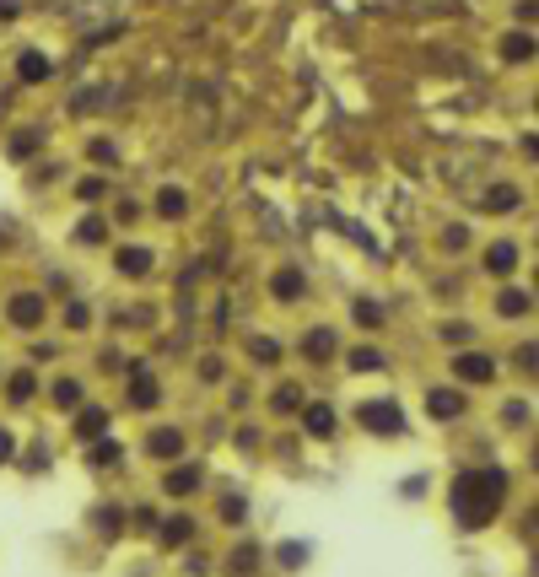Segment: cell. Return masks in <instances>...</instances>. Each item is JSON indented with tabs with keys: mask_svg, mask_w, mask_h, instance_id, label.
I'll list each match as a JSON object with an SVG mask.
<instances>
[{
	"mask_svg": "<svg viewBox=\"0 0 539 577\" xmlns=\"http://www.w3.org/2000/svg\"><path fill=\"white\" fill-rule=\"evenodd\" d=\"M502 502H507V470H464L458 480H453V491H448V507H453V519H458V529H486L496 512H502Z\"/></svg>",
	"mask_w": 539,
	"mask_h": 577,
	"instance_id": "1",
	"label": "cell"
},
{
	"mask_svg": "<svg viewBox=\"0 0 539 577\" xmlns=\"http://www.w3.org/2000/svg\"><path fill=\"white\" fill-rule=\"evenodd\" d=\"M356 421H362V426H372L378 437H399V432H404V416H399V405H388V400L362 405V410H356Z\"/></svg>",
	"mask_w": 539,
	"mask_h": 577,
	"instance_id": "2",
	"label": "cell"
},
{
	"mask_svg": "<svg viewBox=\"0 0 539 577\" xmlns=\"http://www.w3.org/2000/svg\"><path fill=\"white\" fill-rule=\"evenodd\" d=\"M157 400H162L157 378H152L146 367H129V405H135V410H157Z\"/></svg>",
	"mask_w": 539,
	"mask_h": 577,
	"instance_id": "3",
	"label": "cell"
},
{
	"mask_svg": "<svg viewBox=\"0 0 539 577\" xmlns=\"http://www.w3.org/2000/svg\"><path fill=\"white\" fill-rule=\"evenodd\" d=\"M12 324L17 330H38L43 324V297L38 292H17L12 297Z\"/></svg>",
	"mask_w": 539,
	"mask_h": 577,
	"instance_id": "4",
	"label": "cell"
},
{
	"mask_svg": "<svg viewBox=\"0 0 539 577\" xmlns=\"http://www.w3.org/2000/svg\"><path fill=\"white\" fill-rule=\"evenodd\" d=\"M453 372L464 378V383H491V356H480V351H464V356H453Z\"/></svg>",
	"mask_w": 539,
	"mask_h": 577,
	"instance_id": "5",
	"label": "cell"
},
{
	"mask_svg": "<svg viewBox=\"0 0 539 577\" xmlns=\"http://www.w3.org/2000/svg\"><path fill=\"white\" fill-rule=\"evenodd\" d=\"M426 410H432L437 421H453V416H464V394H458V389H432V394H426Z\"/></svg>",
	"mask_w": 539,
	"mask_h": 577,
	"instance_id": "6",
	"label": "cell"
},
{
	"mask_svg": "<svg viewBox=\"0 0 539 577\" xmlns=\"http://www.w3.org/2000/svg\"><path fill=\"white\" fill-rule=\"evenodd\" d=\"M162 486H168V496H189V491L199 486V464H173V470L162 475Z\"/></svg>",
	"mask_w": 539,
	"mask_h": 577,
	"instance_id": "7",
	"label": "cell"
},
{
	"mask_svg": "<svg viewBox=\"0 0 539 577\" xmlns=\"http://www.w3.org/2000/svg\"><path fill=\"white\" fill-rule=\"evenodd\" d=\"M152 459H178L184 454V432H173V426H162V432H152Z\"/></svg>",
	"mask_w": 539,
	"mask_h": 577,
	"instance_id": "8",
	"label": "cell"
},
{
	"mask_svg": "<svg viewBox=\"0 0 539 577\" xmlns=\"http://www.w3.org/2000/svg\"><path fill=\"white\" fill-rule=\"evenodd\" d=\"M152 260H157L152 248H119V270H124V276H146Z\"/></svg>",
	"mask_w": 539,
	"mask_h": 577,
	"instance_id": "9",
	"label": "cell"
},
{
	"mask_svg": "<svg viewBox=\"0 0 539 577\" xmlns=\"http://www.w3.org/2000/svg\"><path fill=\"white\" fill-rule=\"evenodd\" d=\"M486 265H491L496 276H512V270H518V243H491Z\"/></svg>",
	"mask_w": 539,
	"mask_h": 577,
	"instance_id": "10",
	"label": "cell"
},
{
	"mask_svg": "<svg viewBox=\"0 0 539 577\" xmlns=\"http://www.w3.org/2000/svg\"><path fill=\"white\" fill-rule=\"evenodd\" d=\"M103 426H108V410H98V405H87V410L76 416V437H82V442L103 437Z\"/></svg>",
	"mask_w": 539,
	"mask_h": 577,
	"instance_id": "11",
	"label": "cell"
},
{
	"mask_svg": "<svg viewBox=\"0 0 539 577\" xmlns=\"http://www.w3.org/2000/svg\"><path fill=\"white\" fill-rule=\"evenodd\" d=\"M17 76H22V82H49L54 66H49L43 54H22V59H17Z\"/></svg>",
	"mask_w": 539,
	"mask_h": 577,
	"instance_id": "12",
	"label": "cell"
},
{
	"mask_svg": "<svg viewBox=\"0 0 539 577\" xmlns=\"http://www.w3.org/2000/svg\"><path fill=\"white\" fill-rule=\"evenodd\" d=\"M528 308H534L528 292H502V297H496V313H502V318H523Z\"/></svg>",
	"mask_w": 539,
	"mask_h": 577,
	"instance_id": "13",
	"label": "cell"
},
{
	"mask_svg": "<svg viewBox=\"0 0 539 577\" xmlns=\"http://www.w3.org/2000/svg\"><path fill=\"white\" fill-rule=\"evenodd\" d=\"M302 351H308V362H329V356H334V335H329V330H313V335L302 340Z\"/></svg>",
	"mask_w": 539,
	"mask_h": 577,
	"instance_id": "14",
	"label": "cell"
},
{
	"mask_svg": "<svg viewBox=\"0 0 539 577\" xmlns=\"http://www.w3.org/2000/svg\"><path fill=\"white\" fill-rule=\"evenodd\" d=\"M302 421H308V432H313V437H334V410H329V405H308V416H302Z\"/></svg>",
	"mask_w": 539,
	"mask_h": 577,
	"instance_id": "15",
	"label": "cell"
},
{
	"mask_svg": "<svg viewBox=\"0 0 539 577\" xmlns=\"http://www.w3.org/2000/svg\"><path fill=\"white\" fill-rule=\"evenodd\" d=\"M157 211L173 222V216H184V211H189V195H184V189H162V195H157Z\"/></svg>",
	"mask_w": 539,
	"mask_h": 577,
	"instance_id": "16",
	"label": "cell"
},
{
	"mask_svg": "<svg viewBox=\"0 0 539 577\" xmlns=\"http://www.w3.org/2000/svg\"><path fill=\"white\" fill-rule=\"evenodd\" d=\"M54 405L76 410V405H82V383H76V378H59V383H54Z\"/></svg>",
	"mask_w": 539,
	"mask_h": 577,
	"instance_id": "17",
	"label": "cell"
},
{
	"mask_svg": "<svg viewBox=\"0 0 539 577\" xmlns=\"http://www.w3.org/2000/svg\"><path fill=\"white\" fill-rule=\"evenodd\" d=\"M33 389H38V378H33V372H12V389H6V394H12V405H27V400H33Z\"/></svg>",
	"mask_w": 539,
	"mask_h": 577,
	"instance_id": "18",
	"label": "cell"
},
{
	"mask_svg": "<svg viewBox=\"0 0 539 577\" xmlns=\"http://www.w3.org/2000/svg\"><path fill=\"white\" fill-rule=\"evenodd\" d=\"M276 297H281V302L302 297V270H281V276H276Z\"/></svg>",
	"mask_w": 539,
	"mask_h": 577,
	"instance_id": "19",
	"label": "cell"
},
{
	"mask_svg": "<svg viewBox=\"0 0 539 577\" xmlns=\"http://www.w3.org/2000/svg\"><path fill=\"white\" fill-rule=\"evenodd\" d=\"M502 54H507V59H534V38H528V33H512V38L502 43Z\"/></svg>",
	"mask_w": 539,
	"mask_h": 577,
	"instance_id": "20",
	"label": "cell"
},
{
	"mask_svg": "<svg viewBox=\"0 0 539 577\" xmlns=\"http://www.w3.org/2000/svg\"><path fill=\"white\" fill-rule=\"evenodd\" d=\"M189 534H194V524H189V519H168V524H162V545H184Z\"/></svg>",
	"mask_w": 539,
	"mask_h": 577,
	"instance_id": "21",
	"label": "cell"
},
{
	"mask_svg": "<svg viewBox=\"0 0 539 577\" xmlns=\"http://www.w3.org/2000/svg\"><path fill=\"white\" fill-rule=\"evenodd\" d=\"M248 356H254V362H264V367H270V362H281V346H276V340H270V335H259V340H254V346H248Z\"/></svg>",
	"mask_w": 539,
	"mask_h": 577,
	"instance_id": "22",
	"label": "cell"
},
{
	"mask_svg": "<svg viewBox=\"0 0 539 577\" xmlns=\"http://www.w3.org/2000/svg\"><path fill=\"white\" fill-rule=\"evenodd\" d=\"M351 367H356V372H378V367H383V351H367V346H362V351H351Z\"/></svg>",
	"mask_w": 539,
	"mask_h": 577,
	"instance_id": "23",
	"label": "cell"
},
{
	"mask_svg": "<svg viewBox=\"0 0 539 577\" xmlns=\"http://www.w3.org/2000/svg\"><path fill=\"white\" fill-rule=\"evenodd\" d=\"M356 324H362V330H378V324H383V308H378V302H356Z\"/></svg>",
	"mask_w": 539,
	"mask_h": 577,
	"instance_id": "24",
	"label": "cell"
},
{
	"mask_svg": "<svg viewBox=\"0 0 539 577\" xmlns=\"http://www.w3.org/2000/svg\"><path fill=\"white\" fill-rule=\"evenodd\" d=\"M486 206H491V211H512V206H518V189H491Z\"/></svg>",
	"mask_w": 539,
	"mask_h": 577,
	"instance_id": "25",
	"label": "cell"
},
{
	"mask_svg": "<svg viewBox=\"0 0 539 577\" xmlns=\"http://www.w3.org/2000/svg\"><path fill=\"white\" fill-rule=\"evenodd\" d=\"M119 459V442H103V437H92V464H113Z\"/></svg>",
	"mask_w": 539,
	"mask_h": 577,
	"instance_id": "26",
	"label": "cell"
},
{
	"mask_svg": "<svg viewBox=\"0 0 539 577\" xmlns=\"http://www.w3.org/2000/svg\"><path fill=\"white\" fill-rule=\"evenodd\" d=\"M76 195H82V200H103V195H108V183H103V178H82V183H76Z\"/></svg>",
	"mask_w": 539,
	"mask_h": 577,
	"instance_id": "27",
	"label": "cell"
},
{
	"mask_svg": "<svg viewBox=\"0 0 539 577\" xmlns=\"http://www.w3.org/2000/svg\"><path fill=\"white\" fill-rule=\"evenodd\" d=\"M76 238H82V243H103V238H108V227L92 216V222H82V227H76Z\"/></svg>",
	"mask_w": 539,
	"mask_h": 577,
	"instance_id": "28",
	"label": "cell"
},
{
	"mask_svg": "<svg viewBox=\"0 0 539 577\" xmlns=\"http://www.w3.org/2000/svg\"><path fill=\"white\" fill-rule=\"evenodd\" d=\"M27 152H38V130H22V136L12 141V157H27Z\"/></svg>",
	"mask_w": 539,
	"mask_h": 577,
	"instance_id": "29",
	"label": "cell"
},
{
	"mask_svg": "<svg viewBox=\"0 0 539 577\" xmlns=\"http://www.w3.org/2000/svg\"><path fill=\"white\" fill-rule=\"evenodd\" d=\"M65 324H71V330H87V324H92V308H82V302H76L71 313H65Z\"/></svg>",
	"mask_w": 539,
	"mask_h": 577,
	"instance_id": "30",
	"label": "cell"
},
{
	"mask_svg": "<svg viewBox=\"0 0 539 577\" xmlns=\"http://www.w3.org/2000/svg\"><path fill=\"white\" fill-rule=\"evenodd\" d=\"M222 519H227V524H243V496H227V502H222Z\"/></svg>",
	"mask_w": 539,
	"mask_h": 577,
	"instance_id": "31",
	"label": "cell"
},
{
	"mask_svg": "<svg viewBox=\"0 0 539 577\" xmlns=\"http://www.w3.org/2000/svg\"><path fill=\"white\" fill-rule=\"evenodd\" d=\"M281 561H286V566H302V561H308V545H281Z\"/></svg>",
	"mask_w": 539,
	"mask_h": 577,
	"instance_id": "32",
	"label": "cell"
},
{
	"mask_svg": "<svg viewBox=\"0 0 539 577\" xmlns=\"http://www.w3.org/2000/svg\"><path fill=\"white\" fill-rule=\"evenodd\" d=\"M12 454H17V442H12V432H0V464H12Z\"/></svg>",
	"mask_w": 539,
	"mask_h": 577,
	"instance_id": "33",
	"label": "cell"
},
{
	"mask_svg": "<svg viewBox=\"0 0 539 577\" xmlns=\"http://www.w3.org/2000/svg\"><path fill=\"white\" fill-rule=\"evenodd\" d=\"M17 12H22V6H17V0H0V22H12Z\"/></svg>",
	"mask_w": 539,
	"mask_h": 577,
	"instance_id": "34",
	"label": "cell"
}]
</instances>
